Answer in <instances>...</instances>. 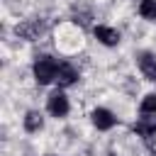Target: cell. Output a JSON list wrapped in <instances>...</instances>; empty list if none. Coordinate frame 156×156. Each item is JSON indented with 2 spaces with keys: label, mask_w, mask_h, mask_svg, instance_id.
Instances as JSON below:
<instances>
[{
  "label": "cell",
  "mask_w": 156,
  "mask_h": 156,
  "mask_svg": "<svg viewBox=\"0 0 156 156\" xmlns=\"http://www.w3.org/2000/svg\"><path fill=\"white\" fill-rule=\"evenodd\" d=\"M32 73H34V80L39 85H49L56 80V73H58V61L49 54H41L34 58V66H32Z\"/></svg>",
  "instance_id": "1"
},
{
  "label": "cell",
  "mask_w": 156,
  "mask_h": 156,
  "mask_svg": "<svg viewBox=\"0 0 156 156\" xmlns=\"http://www.w3.org/2000/svg\"><path fill=\"white\" fill-rule=\"evenodd\" d=\"M139 110H141L144 115H156V93H149V95H144V98H141V105H139Z\"/></svg>",
  "instance_id": "11"
},
{
  "label": "cell",
  "mask_w": 156,
  "mask_h": 156,
  "mask_svg": "<svg viewBox=\"0 0 156 156\" xmlns=\"http://www.w3.org/2000/svg\"><path fill=\"white\" fill-rule=\"evenodd\" d=\"M154 156H156V154H154Z\"/></svg>",
  "instance_id": "13"
},
{
  "label": "cell",
  "mask_w": 156,
  "mask_h": 156,
  "mask_svg": "<svg viewBox=\"0 0 156 156\" xmlns=\"http://www.w3.org/2000/svg\"><path fill=\"white\" fill-rule=\"evenodd\" d=\"M134 132H136L141 139L156 136V115H144V112H141V117L134 122Z\"/></svg>",
  "instance_id": "7"
},
{
  "label": "cell",
  "mask_w": 156,
  "mask_h": 156,
  "mask_svg": "<svg viewBox=\"0 0 156 156\" xmlns=\"http://www.w3.org/2000/svg\"><path fill=\"white\" fill-rule=\"evenodd\" d=\"M49 156H54V154H49Z\"/></svg>",
  "instance_id": "12"
},
{
  "label": "cell",
  "mask_w": 156,
  "mask_h": 156,
  "mask_svg": "<svg viewBox=\"0 0 156 156\" xmlns=\"http://www.w3.org/2000/svg\"><path fill=\"white\" fill-rule=\"evenodd\" d=\"M22 127H24L29 134L41 132V129H44V115H41L39 110H29V112L22 117Z\"/></svg>",
  "instance_id": "9"
},
{
  "label": "cell",
  "mask_w": 156,
  "mask_h": 156,
  "mask_svg": "<svg viewBox=\"0 0 156 156\" xmlns=\"http://www.w3.org/2000/svg\"><path fill=\"white\" fill-rule=\"evenodd\" d=\"M90 122L95 124V129L107 132V129H112V127L117 124V117H115V112L107 110V107H95V110L90 112Z\"/></svg>",
  "instance_id": "4"
},
{
  "label": "cell",
  "mask_w": 156,
  "mask_h": 156,
  "mask_svg": "<svg viewBox=\"0 0 156 156\" xmlns=\"http://www.w3.org/2000/svg\"><path fill=\"white\" fill-rule=\"evenodd\" d=\"M46 112L51 115V117H56V119H61V117H66L68 112H71V102H68V95L58 88V90H54L49 98H46Z\"/></svg>",
  "instance_id": "2"
},
{
  "label": "cell",
  "mask_w": 156,
  "mask_h": 156,
  "mask_svg": "<svg viewBox=\"0 0 156 156\" xmlns=\"http://www.w3.org/2000/svg\"><path fill=\"white\" fill-rule=\"evenodd\" d=\"M139 15L144 20H156V0H141L139 2Z\"/></svg>",
  "instance_id": "10"
},
{
  "label": "cell",
  "mask_w": 156,
  "mask_h": 156,
  "mask_svg": "<svg viewBox=\"0 0 156 156\" xmlns=\"http://www.w3.org/2000/svg\"><path fill=\"white\" fill-rule=\"evenodd\" d=\"M44 29H46V24L41 20H24V22H20L15 27V34L20 39H24V41H34V39H39L44 34Z\"/></svg>",
  "instance_id": "3"
},
{
  "label": "cell",
  "mask_w": 156,
  "mask_h": 156,
  "mask_svg": "<svg viewBox=\"0 0 156 156\" xmlns=\"http://www.w3.org/2000/svg\"><path fill=\"white\" fill-rule=\"evenodd\" d=\"M136 63H139V71H141L149 80H154V83H156V56H154V54H149V51H141V54H139V58H136Z\"/></svg>",
  "instance_id": "8"
},
{
  "label": "cell",
  "mask_w": 156,
  "mask_h": 156,
  "mask_svg": "<svg viewBox=\"0 0 156 156\" xmlns=\"http://www.w3.org/2000/svg\"><path fill=\"white\" fill-rule=\"evenodd\" d=\"M78 78H80V73H78V68L73 63H68V61H61L58 63V73H56L58 88H71V85L78 83Z\"/></svg>",
  "instance_id": "5"
},
{
  "label": "cell",
  "mask_w": 156,
  "mask_h": 156,
  "mask_svg": "<svg viewBox=\"0 0 156 156\" xmlns=\"http://www.w3.org/2000/svg\"><path fill=\"white\" fill-rule=\"evenodd\" d=\"M93 34H95V39H98L102 46H117V44H119V32H117L115 27L98 24V27H93Z\"/></svg>",
  "instance_id": "6"
}]
</instances>
